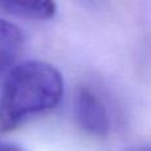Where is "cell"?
Wrapping results in <instances>:
<instances>
[{
  "instance_id": "obj_1",
  "label": "cell",
  "mask_w": 151,
  "mask_h": 151,
  "mask_svg": "<svg viewBox=\"0 0 151 151\" xmlns=\"http://www.w3.org/2000/svg\"><path fill=\"white\" fill-rule=\"evenodd\" d=\"M64 88L63 74L52 64L40 60L17 64L0 90V131L9 133L53 110L63 99Z\"/></svg>"
},
{
  "instance_id": "obj_2",
  "label": "cell",
  "mask_w": 151,
  "mask_h": 151,
  "mask_svg": "<svg viewBox=\"0 0 151 151\" xmlns=\"http://www.w3.org/2000/svg\"><path fill=\"white\" fill-rule=\"evenodd\" d=\"M73 113L78 126L89 135L104 138L110 133V118L106 106L88 86L80 88L76 93Z\"/></svg>"
},
{
  "instance_id": "obj_3",
  "label": "cell",
  "mask_w": 151,
  "mask_h": 151,
  "mask_svg": "<svg viewBox=\"0 0 151 151\" xmlns=\"http://www.w3.org/2000/svg\"><path fill=\"white\" fill-rule=\"evenodd\" d=\"M24 35L16 24L0 17V74L17 65L24 49Z\"/></svg>"
},
{
  "instance_id": "obj_4",
  "label": "cell",
  "mask_w": 151,
  "mask_h": 151,
  "mask_svg": "<svg viewBox=\"0 0 151 151\" xmlns=\"http://www.w3.org/2000/svg\"><path fill=\"white\" fill-rule=\"evenodd\" d=\"M0 9L20 19L49 20L57 12V5L53 1H0Z\"/></svg>"
},
{
  "instance_id": "obj_5",
  "label": "cell",
  "mask_w": 151,
  "mask_h": 151,
  "mask_svg": "<svg viewBox=\"0 0 151 151\" xmlns=\"http://www.w3.org/2000/svg\"><path fill=\"white\" fill-rule=\"evenodd\" d=\"M0 151H24L21 147L15 145H0Z\"/></svg>"
},
{
  "instance_id": "obj_6",
  "label": "cell",
  "mask_w": 151,
  "mask_h": 151,
  "mask_svg": "<svg viewBox=\"0 0 151 151\" xmlns=\"http://www.w3.org/2000/svg\"><path fill=\"white\" fill-rule=\"evenodd\" d=\"M127 151H151V145H139V146H135Z\"/></svg>"
}]
</instances>
